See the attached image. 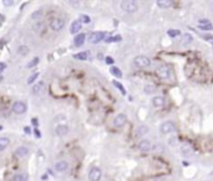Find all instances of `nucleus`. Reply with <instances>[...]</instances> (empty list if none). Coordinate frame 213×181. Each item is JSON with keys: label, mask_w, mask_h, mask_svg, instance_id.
<instances>
[{"label": "nucleus", "mask_w": 213, "mask_h": 181, "mask_svg": "<svg viewBox=\"0 0 213 181\" xmlns=\"http://www.w3.org/2000/svg\"><path fill=\"white\" fill-rule=\"evenodd\" d=\"M44 91H45V82L44 81L36 82V84L32 85V88H31L32 95H40V94H43Z\"/></svg>", "instance_id": "nucleus-8"}, {"label": "nucleus", "mask_w": 213, "mask_h": 181, "mask_svg": "<svg viewBox=\"0 0 213 181\" xmlns=\"http://www.w3.org/2000/svg\"><path fill=\"white\" fill-rule=\"evenodd\" d=\"M192 40H193V37H192L191 34H185V35L182 36V43L185 45L188 44V43H192Z\"/></svg>", "instance_id": "nucleus-24"}, {"label": "nucleus", "mask_w": 213, "mask_h": 181, "mask_svg": "<svg viewBox=\"0 0 213 181\" xmlns=\"http://www.w3.org/2000/svg\"><path fill=\"white\" fill-rule=\"evenodd\" d=\"M199 29H202V30H212L213 29V25L211 24V22H208V24L199 25Z\"/></svg>", "instance_id": "nucleus-30"}, {"label": "nucleus", "mask_w": 213, "mask_h": 181, "mask_svg": "<svg viewBox=\"0 0 213 181\" xmlns=\"http://www.w3.org/2000/svg\"><path fill=\"white\" fill-rule=\"evenodd\" d=\"M55 133L57 136H66L69 134V126L66 125H57L55 127Z\"/></svg>", "instance_id": "nucleus-10"}, {"label": "nucleus", "mask_w": 213, "mask_h": 181, "mask_svg": "<svg viewBox=\"0 0 213 181\" xmlns=\"http://www.w3.org/2000/svg\"><path fill=\"white\" fill-rule=\"evenodd\" d=\"M37 76H39V74H37V73L32 74L31 76H29V79H28V84H29V85H30V84H32V82H34V81H35L36 79H37Z\"/></svg>", "instance_id": "nucleus-29"}, {"label": "nucleus", "mask_w": 213, "mask_h": 181, "mask_svg": "<svg viewBox=\"0 0 213 181\" xmlns=\"http://www.w3.org/2000/svg\"><path fill=\"white\" fill-rule=\"evenodd\" d=\"M67 169H69V164H67V161H65V160H60L55 164V170L59 172H64V171H66Z\"/></svg>", "instance_id": "nucleus-11"}, {"label": "nucleus", "mask_w": 213, "mask_h": 181, "mask_svg": "<svg viewBox=\"0 0 213 181\" xmlns=\"http://www.w3.org/2000/svg\"><path fill=\"white\" fill-rule=\"evenodd\" d=\"M173 1H171V0H157V5L160 7H170Z\"/></svg>", "instance_id": "nucleus-20"}, {"label": "nucleus", "mask_w": 213, "mask_h": 181, "mask_svg": "<svg viewBox=\"0 0 213 181\" xmlns=\"http://www.w3.org/2000/svg\"><path fill=\"white\" fill-rule=\"evenodd\" d=\"M152 104L155 108H162L164 105V99L162 96H155L152 99Z\"/></svg>", "instance_id": "nucleus-17"}, {"label": "nucleus", "mask_w": 213, "mask_h": 181, "mask_svg": "<svg viewBox=\"0 0 213 181\" xmlns=\"http://www.w3.org/2000/svg\"><path fill=\"white\" fill-rule=\"evenodd\" d=\"M18 52H19L20 55L25 56V55H28V52H29V48L25 46V45H21V46L18 49Z\"/></svg>", "instance_id": "nucleus-25"}, {"label": "nucleus", "mask_w": 213, "mask_h": 181, "mask_svg": "<svg viewBox=\"0 0 213 181\" xmlns=\"http://www.w3.org/2000/svg\"><path fill=\"white\" fill-rule=\"evenodd\" d=\"M24 131H25L26 134H31V130H30V127H25Z\"/></svg>", "instance_id": "nucleus-40"}, {"label": "nucleus", "mask_w": 213, "mask_h": 181, "mask_svg": "<svg viewBox=\"0 0 213 181\" xmlns=\"http://www.w3.org/2000/svg\"><path fill=\"white\" fill-rule=\"evenodd\" d=\"M29 155V149L26 146H19V148L15 150V156L16 157H25Z\"/></svg>", "instance_id": "nucleus-13"}, {"label": "nucleus", "mask_w": 213, "mask_h": 181, "mask_svg": "<svg viewBox=\"0 0 213 181\" xmlns=\"http://www.w3.org/2000/svg\"><path fill=\"white\" fill-rule=\"evenodd\" d=\"M146 93H151L152 91V90H155V86H151V85H147V86H146Z\"/></svg>", "instance_id": "nucleus-35"}, {"label": "nucleus", "mask_w": 213, "mask_h": 181, "mask_svg": "<svg viewBox=\"0 0 213 181\" xmlns=\"http://www.w3.org/2000/svg\"><path fill=\"white\" fill-rule=\"evenodd\" d=\"M14 181H28L29 180V175L26 172H18V174L14 175Z\"/></svg>", "instance_id": "nucleus-18"}, {"label": "nucleus", "mask_w": 213, "mask_h": 181, "mask_svg": "<svg viewBox=\"0 0 213 181\" xmlns=\"http://www.w3.org/2000/svg\"><path fill=\"white\" fill-rule=\"evenodd\" d=\"M34 133H35V136H36V137H41V133H40V131L37 130V129L34 130Z\"/></svg>", "instance_id": "nucleus-37"}, {"label": "nucleus", "mask_w": 213, "mask_h": 181, "mask_svg": "<svg viewBox=\"0 0 213 181\" xmlns=\"http://www.w3.org/2000/svg\"><path fill=\"white\" fill-rule=\"evenodd\" d=\"M112 84H114V85L116 86V88H117V89L120 90V91L122 93V95H126V90H125V88H123V86H122V84H121V82H118V81L114 80V82H112Z\"/></svg>", "instance_id": "nucleus-26"}, {"label": "nucleus", "mask_w": 213, "mask_h": 181, "mask_svg": "<svg viewBox=\"0 0 213 181\" xmlns=\"http://www.w3.org/2000/svg\"><path fill=\"white\" fill-rule=\"evenodd\" d=\"M105 36H106V34H105L103 31H95L90 35L89 41L91 44H97V43H100L101 40H103Z\"/></svg>", "instance_id": "nucleus-4"}, {"label": "nucleus", "mask_w": 213, "mask_h": 181, "mask_svg": "<svg viewBox=\"0 0 213 181\" xmlns=\"http://www.w3.org/2000/svg\"><path fill=\"white\" fill-rule=\"evenodd\" d=\"M126 122H127V118H126L125 114H118V115L114 119V125H115L116 127H122Z\"/></svg>", "instance_id": "nucleus-9"}, {"label": "nucleus", "mask_w": 213, "mask_h": 181, "mask_svg": "<svg viewBox=\"0 0 213 181\" xmlns=\"http://www.w3.org/2000/svg\"><path fill=\"white\" fill-rule=\"evenodd\" d=\"M10 145V140L7 137H0V151H4Z\"/></svg>", "instance_id": "nucleus-19"}, {"label": "nucleus", "mask_w": 213, "mask_h": 181, "mask_svg": "<svg viewBox=\"0 0 213 181\" xmlns=\"http://www.w3.org/2000/svg\"><path fill=\"white\" fill-rule=\"evenodd\" d=\"M37 63H39V58H34L28 64V67H34V66H36Z\"/></svg>", "instance_id": "nucleus-31"}, {"label": "nucleus", "mask_w": 213, "mask_h": 181, "mask_svg": "<svg viewBox=\"0 0 213 181\" xmlns=\"http://www.w3.org/2000/svg\"><path fill=\"white\" fill-rule=\"evenodd\" d=\"M69 4H71V5H74V6H76V5H80V1H72V0H70Z\"/></svg>", "instance_id": "nucleus-38"}, {"label": "nucleus", "mask_w": 213, "mask_h": 181, "mask_svg": "<svg viewBox=\"0 0 213 181\" xmlns=\"http://www.w3.org/2000/svg\"><path fill=\"white\" fill-rule=\"evenodd\" d=\"M101 176H102V172H101V170L99 167L93 166L91 170H90L89 172V179L90 181H100L101 180Z\"/></svg>", "instance_id": "nucleus-6"}, {"label": "nucleus", "mask_w": 213, "mask_h": 181, "mask_svg": "<svg viewBox=\"0 0 213 181\" xmlns=\"http://www.w3.org/2000/svg\"><path fill=\"white\" fill-rule=\"evenodd\" d=\"M85 39H86L85 34H78V35H76V36H75V39H74L75 46H81V45H84Z\"/></svg>", "instance_id": "nucleus-16"}, {"label": "nucleus", "mask_w": 213, "mask_h": 181, "mask_svg": "<svg viewBox=\"0 0 213 181\" xmlns=\"http://www.w3.org/2000/svg\"><path fill=\"white\" fill-rule=\"evenodd\" d=\"M160 131L162 134H170V133H173L174 131V124L172 121H164L161 124L160 126Z\"/></svg>", "instance_id": "nucleus-5"}, {"label": "nucleus", "mask_w": 213, "mask_h": 181, "mask_svg": "<svg viewBox=\"0 0 213 181\" xmlns=\"http://www.w3.org/2000/svg\"><path fill=\"white\" fill-rule=\"evenodd\" d=\"M167 35L171 36V37H177V36L181 35V31H179L178 29H170L167 31Z\"/></svg>", "instance_id": "nucleus-23"}, {"label": "nucleus", "mask_w": 213, "mask_h": 181, "mask_svg": "<svg viewBox=\"0 0 213 181\" xmlns=\"http://www.w3.org/2000/svg\"><path fill=\"white\" fill-rule=\"evenodd\" d=\"M82 28V24L78 20H75L72 21V24L70 25V33L71 34H77V33H80V30Z\"/></svg>", "instance_id": "nucleus-14"}, {"label": "nucleus", "mask_w": 213, "mask_h": 181, "mask_svg": "<svg viewBox=\"0 0 213 181\" xmlns=\"http://www.w3.org/2000/svg\"><path fill=\"white\" fill-rule=\"evenodd\" d=\"M112 41H121V36H120V35L114 36V37H112Z\"/></svg>", "instance_id": "nucleus-36"}, {"label": "nucleus", "mask_w": 213, "mask_h": 181, "mask_svg": "<svg viewBox=\"0 0 213 181\" xmlns=\"http://www.w3.org/2000/svg\"><path fill=\"white\" fill-rule=\"evenodd\" d=\"M151 148H152V145L148 140H142V141H140V144H138V149H140L141 151H148V150H151Z\"/></svg>", "instance_id": "nucleus-15"}, {"label": "nucleus", "mask_w": 213, "mask_h": 181, "mask_svg": "<svg viewBox=\"0 0 213 181\" xmlns=\"http://www.w3.org/2000/svg\"><path fill=\"white\" fill-rule=\"evenodd\" d=\"M89 54H90L89 51H81V52H77V54H75L74 58H75V59H78V60H86V59L89 58Z\"/></svg>", "instance_id": "nucleus-21"}, {"label": "nucleus", "mask_w": 213, "mask_h": 181, "mask_svg": "<svg viewBox=\"0 0 213 181\" xmlns=\"http://www.w3.org/2000/svg\"><path fill=\"white\" fill-rule=\"evenodd\" d=\"M13 111L15 112V114H18V115H21V114H24V112H26L25 103H22V101H16V103H14Z\"/></svg>", "instance_id": "nucleus-7"}, {"label": "nucleus", "mask_w": 213, "mask_h": 181, "mask_svg": "<svg viewBox=\"0 0 213 181\" xmlns=\"http://www.w3.org/2000/svg\"><path fill=\"white\" fill-rule=\"evenodd\" d=\"M32 124H34V125H35V126H37V125H39V124H37V120H36V119H32Z\"/></svg>", "instance_id": "nucleus-41"}, {"label": "nucleus", "mask_w": 213, "mask_h": 181, "mask_svg": "<svg viewBox=\"0 0 213 181\" xmlns=\"http://www.w3.org/2000/svg\"><path fill=\"white\" fill-rule=\"evenodd\" d=\"M182 152L185 154L186 156H189L191 154H192V148H191L189 145H185V146L182 148Z\"/></svg>", "instance_id": "nucleus-27"}, {"label": "nucleus", "mask_w": 213, "mask_h": 181, "mask_svg": "<svg viewBox=\"0 0 213 181\" xmlns=\"http://www.w3.org/2000/svg\"><path fill=\"white\" fill-rule=\"evenodd\" d=\"M13 3H14V1H11V0H10V1H7V0H5V1H4V4H5L6 6H9V5H13Z\"/></svg>", "instance_id": "nucleus-39"}, {"label": "nucleus", "mask_w": 213, "mask_h": 181, "mask_svg": "<svg viewBox=\"0 0 213 181\" xmlns=\"http://www.w3.org/2000/svg\"><path fill=\"white\" fill-rule=\"evenodd\" d=\"M40 16H41V10H36L35 13L32 14V16H31V18H32V19H39Z\"/></svg>", "instance_id": "nucleus-33"}, {"label": "nucleus", "mask_w": 213, "mask_h": 181, "mask_svg": "<svg viewBox=\"0 0 213 181\" xmlns=\"http://www.w3.org/2000/svg\"><path fill=\"white\" fill-rule=\"evenodd\" d=\"M133 64L138 67H147V66H149V64H151V60L145 55H140V56H136V58H135Z\"/></svg>", "instance_id": "nucleus-2"}, {"label": "nucleus", "mask_w": 213, "mask_h": 181, "mask_svg": "<svg viewBox=\"0 0 213 181\" xmlns=\"http://www.w3.org/2000/svg\"><path fill=\"white\" fill-rule=\"evenodd\" d=\"M146 131H147V127H145V126L140 127V129L137 130V136H140V135H142V133H146Z\"/></svg>", "instance_id": "nucleus-32"}, {"label": "nucleus", "mask_w": 213, "mask_h": 181, "mask_svg": "<svg viewBox=\"0 0 213 181\" xmlns=\"http://www.w3.org/2000/svg\"><path fill=\"white\" fill-rule=\"evenodd\" d=\"M137 3L136 1H132V0H125V1L121 3V9L126 13H135L137 10Z\"/></svg>", "instance_id": "nucleus-1"}, {"label": "nucleus", "mask_w": 213, "mask_h": 181, "mask_svg": "<svg viewBox=\"0 0 213 181\" xmlns=\"http://www.w3.org/2000/svg\"><path fill=\"white\" fill-rule=\"evenodd\" d=\"M64 26H65V20L60 18H55L50 21V28L54 30V31H60Z\"/></svg>", "instance_id": "nucleus-3"}, {"label": "nucleus", "mask_w": 213, "mask_h": 181, "mask_svg": "<svg viewBox=\"0 0 213 181\" xmlns=\"http://www.w3.org/2000/svg\"><path fill=\"white\" fill-rule=\"evenodd\" d=\"M157 73H158L160 75V78H162V79H168L170 78V75H171V71H170V67L168 66H160V69L157 70Z\"/></svg>", "instance_id": "nucleus-12"}, {"label": "nucleus", "mask_w": 213, "mask_h": 181, "mask_svg": "<svg viewBox=\"0 0 213 181\" xmlns=\"http://www.w3.org/2000/svg\"><path fill=\"white\" fill-rule=\"evenodd\" d=\"M110 71H111V74L114 75V76H116V78H121L122 76V71L120 70L118 67H116V66H111Z\"/></svg>", "instance_id": "nucleus-22"}, {"label": "nucleus", "mask_w": 213, "mask_h": 181, "mask_svg": "<svg viewBox=\"0 0 213 181\" xmlns=\"http://www.w3.org/2000/svg\"><path fill=\"white\" fill-rule=\"evenodd\" d=\"M105 61H106V63L108 64V65H112V64H114V59L110 58V56H107V58L105 59Z\"/></svg>", "instance_id": "nucleus-34"}, {"label": "nucleus", "mask_w": 213, "mask_h": 181, "mask_svg": "<svg viewBox=\"0 0 213 181\" xmlns=\"http://www.w3.org/2000/svg\"><path fill=\"white\" fill-rule=\"evenodd\" d=\"M0 130H3V126L1 125H0Z\"/></svg>", "instance_id": "nucleus-42"}, {"label": "nucleus", "mask_w": 213, "mask_h": 181, "mask_svg": "<svg viewBox=\"0 0 213 181\" xmlns=\"http://www.w3.org/2000/svg\"><path fill=\"white\" fill-rule=\"evenodd\" d=\"M78 21H80L81 24H82V22H85V24H87V22H90L91 20H90V18L87 16V15H81V16H80V19H78Z\"/></svg>", "instance_id": "nucleus-28"}]
</instances>
